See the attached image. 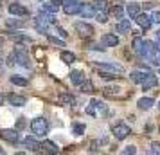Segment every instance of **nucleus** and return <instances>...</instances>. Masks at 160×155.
Segmentation results:
<instances>
[{"label":"nucleus","instance_id":"obj_1","mask_svg":"<svg viewBox=\"0 0 160 155\" xmlns=\"http://www.w3.org/2000/svg\"><path fill=\"white\" fill-rule=\"evenodd\" d=\"M87 114L90 117H95V119H101L104 117L106 114H108V108H106V105L99 101V99H92L87 106Z\"/></svg>","mask_w":160,"mask_h":155},{"label":"nucleus","instance_id":"obj_2","mask_svg":"<svg viewBox=\"0 0 160 155\" xmlns=\"http://www.w3.org/2000/svg\"><path fill=\"white\" fill-rule=\"evenodd\" d=\"M31 132L34 133V137H45L49 132V123L45 117H34L31 121Z\"/></svg>","mask_w":160,"mask_h":155},{"label":"nucleus","instance_id":"obj_3","mask_svg":"<svg viewBox=\"0 0 160 155\" xmlns=\"http://www.w3.org/2000/svg\"><path fill=\"white\" fill-rule=\"evenodd\" d=\"M15 61L18 65H22L23 69H31V61H29V56H27V52L23 49L22 45H16L15 47Z\"/></svg>","mask_w":160,"mask_h":155},{"label":"nucleus","instance_id":"obj_4","mask_svg":"<svg viewBox=\"0 0 160 155\" xmlns=\"http://www.w3.org/2000/svg\"><path fill=\"white\" fill-rule=\"evenodd\" d=\"M0 139L6 141V142H11V144H15L20 141V133L18 130H9V128H2L0 130Z\"/></svg>","mask_w":160,"mask_h":155},{"label":"nucleus","instance_id":"obj_5","mask_svg":"<svg viewBox=\"0 0 160 155\" xmlns=\"http://www.w3.org/2000/svg\"><path fill=\"white\" fill-rule=\"evenodd\" d=\"M76 33H78L81 38H90L94 34V27L88 22H76Z\"/></svg>","mask_w":160,"mask_h":155},{"label":"nucleus","instance_id":"obj_6","mask_svg":"<svg viewBox=\"0 0 160 155\" xmlns=\"http://www.w3.org/2000/svg\"><path fill=\"white\" fill-rule=\"evenodd\" d=\"M112 133H113V137H115L117 141H122L131 133V130H130L128 125H122V123H121V125H115L112 128Z\"/></svg>","mask_w":160,"mask_h":155},{"label":"nucleus","instance_id":"obj_7","mask_svg":"<svg viewBox=\"0 0 160 155\" xmlns=\"http://www.w3.org/2000/svg\"><path fill=\"white\" fill-rule=\"evenodd\" d=\"M81 8H83V4H81L79 0H74L70 4H65L63 6V11H65V15H79L81 13Z\"/></svg>","mask_w":160,"mask_h":155},{"label":"nucleus","instance_id":"obj_8","mask_svg":"<svg viewBox=\"0 0 160 155\" xmlns=\"http://www.w3.org/2000/svg\"><path fill=\"white\" fill-rule=\"evenodd\" d=\"M133 20H135V22H137L138 25L142 27V29H149V27H151V23H153L151 16H149V15H146V13H138V15L135 16Z\"/></svg>","mask_w":160,"mask_h":155},{"label":"nucleus","instance_id":"obj_9","mask_svg":"<svg viewBox=\"0 0 160 155\" xmlns=\"http://www.w3.org/2000/svg\"><path fill=\"white\" fill-rule=\"evenodd\" d=\"M148 74H149V69H148V67H144V69H142V70H131V74H130V80L133 83H142L144 81V78L146 76H148Z\"/></svg>","mask_w":160,"mask_h":155},{"label":"nucleus","instance_id":"obj_10","mask_svg":"<svg viewBox=\"0 0 160 155\" xmlns=\"http://www.w3.org/2000/svg\"><path fill=\"white\" fill-rule=\"evenodd\" d=\"M23 146L27 148V150H29V152H40V150H42V142H38L36 141V137H25V139H23Z\"/></svg>","mask_w":160,"mask_h":155},{"label":"nucleus","instance_id":"obj_11","mask_svg":"<svg viewBox=\"0 0 160 155\" xmlns=\"http://www.w3.org/2000/svg\"><path fill=\"white\" fill-rule=\"evenodd\" d=\"M101 44L104 45V47H117V45H119V38H117V34H113V33H106V34L101 38Z\"/></svg>","mask_w":160,"mask_h":155},{"label":"nucleus","instance_id":"obj_12","mask_svg":"<svg viewBox=\"0 0 160 155\" xmlns=\"http://www.w3.org/2000/svg\"><path fill=\"white\" fill-rule=\"evenodd\" d=\"M140 85H142V89L144 90H148V89H153V87H157V85H158V80H157V76H155V74H148V76H146L144 78V81L140 83Z\"/></svg>","mask_w":160,"mask_h":155},{"label":"nucleus","instance_id":"obj_13","mask_svg":"<svg viewBox=\"0 0 160 155\" xmlns=\"http://www.w3.org/2000/svg\"><path fill=\"white\" fill-rule=\"evenodd\" d=\"M9 13H11V15H16V16H27L29 15V11L23 8L22 4H11V6H9Z\"/></svg>","mask_w":160,"mask_h":155},{"label":"nucleus","instance_id":"obj_14","mask_svg":"<svg viewBox=\"0 0 160 155\" xmlns=\"http://www.w3.org/2000/svg\"><path fill=\"white\" fill-rule=\"evenodd\" d=\"M8 101L13 105V106H23V105L27 103V99H25L23 96H18V94H9Z\"/></svg>","mask_w":160,"mask_h":155},{"label":"nucleus","instance_id":"obj_15","mask_svg":"<svg viewBox=\"0 0 160 155\" xmlns=\"http://www.w3.org/2000/svg\"><path fill=\"white\" fill-rule=\"evenodd\" d=\"M121 87H117V85H108V87H104L102 92H104V96H110V97H117L121 96Z\"/></svg>","mask_w":160,"mask_h":155},{"label":"nucleus","instance_id":"obj_16","mask_svg":"<svg viewBox=\"0 0 160 155\" xmlns=\"http://www.w3.org/2000/svg\"><path fill=\"white\" fill-rule=\"evenodd\" d=\"M42 150H45L47 153H51V155H56V153L59 152V148L56 146V144H54L52 141H47V139H45L43 142H42Z\"/></svg>","mask_w":160,"mask_h":155},{"label":"nucleus","instance_id":"obj_17","mask_svg":"<svg viewBox=\"0 0 160 155\" xmlns=\"http://www.w3.org/2000/svg\"><path fill=\"white\" fill-rule=\"evenodd\" d=\"M137 105H138L140 110H149L153 105H155V99H153V97H140Z\"/></svg>","mask_w":160,"mask_h":155},{"label":"nucleus","instance_id":"obj_18","mask_svg":"<svg viewBox=\"0 0 160 155\" xmlns=\"http://www.w3.org/2000/svg\"><path fill=\"white\" fill-rule=\"evenodd\" d=\"M115 29H117V33H130L131 31V22L126 20V18H122V20H119Z\"/></svg>","mask_w":160,"mask_h":155},{"label":"nucleus","instance_id":"obj_19","mask_svg":"<svg viewBox=\"0 0 160 155\" xmlns=\"http://www.w3.org/2000/svg\"><path fill=\"white\" fill-rule=\"evenodd\" d=\"M43 11H49V13H58L59 11V2L58 0H51V2H45L43 4Z\"/></svg>","mask_w":160,"mask_h":155},{"label":"nucleus","instance_id":"obj_20","mask_svg":"<svg viewBox=\"0 0 160 155\" xmlns=\"http://www.w3.org/2000/svg\"><path fill=\"white\" fill-rule=\"evenodd\" d=\"M95 15V9L92 4H83V8H81V16L83 18H92Z\"/></svg>","mask_w":160,"mask_h":155},{"label":"nucleus","instance_id":"obj_21","mask_svg":"<svg viewBox=\"0 0 160 155\" xmlns=\"http://www.w3.org/2000/svg\"><path fill=\"white\" fill-rule=\"evenodd\" d=\"M102 69V70H110V72H115V74H121L124 70L121 65H117V63H102V65H99Z\"/></svg>","mask_w":160,"mask_h":155},{"label":"nucleus","instance_id":"obj_22","mask_svg":"<svg viewBox=\"0 0 160 155\" xmlns=\"http://www.w3.org/2000/svg\"><path fill=\"white\" fill-rule=\"evenodd\" d=\"M70 81L74 85H81V83L85 81V74L81 72V70H74V72H70Z\"/></svg>","mask_w":160,"mask_h":155},{"label":"nucleus","instance_id":"obj_23","mask_svg":"<svg viewBox=\"0 0 160 155\" xmlns=\"http://www.w3.org/2000/svg\"><path fill=\"white\" fill-rule=\"evenodd\" d=\"M61 61L63 63H67V65H70V63H74L76 61V54L70 51H63L61 52Z\"/></svg>","mask_w":160,"mask_h":155},{"label":"nucleus","instance_id":"obj_24","mask_svg":"<svg viewBox=\"0 0 160 155\" xmlns=\"http://www.w3.org/2000/svg\"><path fill=\"white\" fill-rule=\"evenodd\" d=\"M126 13H128V16H130V18H135V16L140 13V9H138V4H135V2L128 4V8H126Z\"/></svg>","mask_w":160,"mask_h":155},{"label":"nucleus","instance_id":"obj_25","mask_svg":"<svg viewBox=\"0 0 160 155\" xmlns=\"http://www.w3.org/2000/svg\"><path fill=\"white\" fill-rule=\"evenodd\" d=\"M79 87H81V92H83V94H92V92H95L94 83H92V81H87V80L81 83Z\"/></svg>","mask_w":160,"mask_h":155},{"label":"nucleus","instance_id":"obj_26","mask_svg":"<svg viewBox=\"0 0 160 155\" xmlns=\"http://www.w3.org/2000/svg\"><path fill=\"white\" fill-rule=\"evenodd\" d=\"M92 6L95 11H108V0H94Z\"/></svg>","mask_w":160,"mask_h":155},{"label":"nucleus","instance_id":"obj_27","mask_svg":"<svg viewBox=\"0 0 160 155\" xmlns=\"http://www.w3.org/2000/svg\"><path fill=\"white\" fill-rule=\"evenodd\" d=\"M9 80H11L13 85H18V87H27V85H29V81H27L25 78H20V76H16V74L15 76H11Z\"/></svg>","mask_w":160,"mask_h":155},{"label":"nucleus","instance_id":"obj_28","mask_svg":"<svg viewBox=\"0 0 160 155\" xmlns=\"http://www.w3.org/2000/svg\"><path fill=\"white\" fill-rule=\"evenodd\" d=\"M112 16H113V18H117V20H122L124 9L121 8V6H115V8H112Z\"/></svg>","mask_w":160,"mask_h":155},{"label":"nucleus","instance_id":"obj_29","mask_svg":"<svg viewBox=\"0 0 160 155\" xmlns=\"http://www.w3.org/2000/svg\"><path fill=\"white\" fill-rule=\"evenodd\" d=\"M11 40H15V42H20V44H31V38L29 36H23V34H11Z\"/></svg>","mask_w":160,"mask_h":155},{"label":"nucleus","instance_id":"obj_30","mask_svg":"<svg viewBox=\"0 0 160 155\" xmlns=\"http://www.w3.org/2000/svg\"><path fill=\"white\" fill-rule=\"evenodd\" d=\"M94 16H95V20L101 22V23H104L106 20H108V13H106V11H95Z\"/></svg>","mask_w":160,"mask_h":155},{"label":"nucleus","instance_id":"obj_31","mask_svg":"<svg viewBox=\"0 0 160 155\" xmlns=\"http://www.w3.org/2000/svg\"><path fill=\"white\" fill-rule=\"evenodd\" d=\"M47 36H49V42H51L52 45H58V47H65V42H63V38L59 40V38L52 36V34H47Z\"/></svg>","mask_w":160,"mask_h":155},{"label":"nucleus","instance_id":"obj_32","mask_svg":"<svg viewBox=\"0 0 160 155\" xmlns=\"http://www.w3.org/2000/svg\"><path fill=\"white\" fill-rule=\"evenodd\" d=\"M142 42H144V38L135 36V40H133V51H135V52H138V49L142 47Z\"/></svg>","mask_w":160,"mask_h":155},{"label":"nucleus","instance_id":"obj_33","mask_svg":"<svg viewBox=\"0 0 160 155\" xmlns=\"http://www.w3.org/2000/svg\"><path fill=\"white\" fill-rule=\"evenodd\" d=\"M72 132L76 135H83L85 133V125H72Z\"/></svg>","mask_w":160,"mask_h":155},{"label":"nucleus","instance_id":"obj_34","mask_svg":"<svg viewBox=\"0 0 160 155\" xmlns=\"http://www.w3.org/2000/svg\"><path fill=\"white\" fill-rule=\"evenodd\" d=\"M149 153H151V155H160V142H151Z\"/></svg>","mask_w":160,"mask_h":155},{"label":"nucleus","instance_id":"obj_35","mask_svg":"<svg viewBox=\"0 0 160 155\" xmlns=\"http://www.w3.org/2000/svg\"><path fill=\"white\" fill-rule=\"evenodd\" d=\"M8 27H23V22L22 20H13V18H9L8 20Z\"/></svg>","mask_w":160,"mask_h":155},{"label":"nucleus","instance_id":"obj_36","mask_svg":"<svg viewBox=\"0 0 160 155\" xmlns=\"http://www.w3.org/2000/svg\"><path fill=\"white\" fill-rule=\"evenodd\" d=\"M99 76H101L102 80H113V78H117L115 72H104V70H101V72H99Z\"/></svg>","mask_w":160,"mask_h":155},{"label":"nucleus","instance_id":"obj_37","mask_svg":"<svg viewBox=\"0 0 160 155\" xmlns=\"http://www.w3.org/2000/svg\"><path fill=\"white\" fill-rule=\"evenodd\" d=\"M59 101H61V103H67V105H74V103H76V99H74L72 96H67V94L59 97Z\"/></svg>","mask_w":160,"mask_h":155},{"label":"nucleus","instance_id":"obj_38","mask_svg":"<svg viewBox=\"0 0 160 155\" xmlns=\"http://www.w3.org/2000/svg\"><path fill=\"white\" fill-rule=\"evenodd\" d=\"M25 128V119L23 117H18V121H16V130L20 132V130H23Z\"/></svg>","mask_w":160,"mask_h":155},{"label":"nucleus","instance_id":"obj_39","mask_svg":"<svg viewBox=\"0 0 160 155\" xmlns=\"http://www.w3.org/2000/svg\"><path fill=\"white\" fill-rule=\"evenodd\" d=\"M122 153L124 155H133V153H137V148H135V146H126V148H124V150H122Z\"/></svg>","mask_w":160,"mask_h":155},{"label":"nucleus","instance_id":"obj_40","mask_svg":"<svg viewBox=\"0 0 160 155\" xmlns=\"http://www.w3.org/2000/svg\"><path fill=\"white\" fill-rule=\"evenodd\" d=\"M15 63H16V61H15V52H11V54L8 56V65H9V67H13Z\"/></svg>","mask_w":160,"mask_h":155},{"label":"nucleus","instance_id":"obj_41","mask_svg":"<svg viewBox=\"0 0 160 155\" xmlns=\"http://www.w3.org/2000/svg\"><path fill=\"white\" fill-rule=\"evenodd\" d=\"M155 45H157V49L160 51V29L155 33Z\"/></svg>","mask_w":160,"mask_h":155},{"label":"nucleus","instance_id":"obj_42","mask_svg":"<svg viewBox=\"0 0 160 155\" xmlns=\"http://www.w3.org/2000/svg\"><path fill=\"white\" fill-rule=\"evenodd\" d=\"M151 20H153L155 23H160V11H157V13H153Z\"/></svg>","mask_w":160,"mask_h":155},{"label":"nucleus","instance_id":"obj_43","mask_svg":"<svg viewBox=\"0 0 160 155\" xmlns=\"http://www.w3.org/2000/svg\"><path fill=\"white\" fill-rule=\"evenodd\" d=\"M153 6H155V4H153V2H148V4H144V9H151Z\"/></svg>","mask_w":160,"mask_h":155},{"label":"nucleus","instance_id":"obj_44","mask_svg":"<svg viewBox=\"0 0 160 155\" xmlns=\"http://www.w3.org/2000/svg\"><path fill=\"white\" fill-rule=\"evenodd\" d=\"M59 4H70V2H74V0H58Z\"/></svg>","mask_w":160,"mask_h":155},{"label":"nucleus","instance_id":"obj_45","mask_svg":"<svg viewBox=\"0 0 160 155\" xmlns=\"http://www.w3.org/2000/svg\"><path fill=\"white\" fill-rule=\"evenodd\" d=\"M2 61H4V56H2V51H0V65H2Z\"/></svg>","mask_w":160,"mask_h":155},{"label":"nucleus","instance_id":"obj_46","mask_svg":"<svg viewBox=\"0 0 160 155\" xmlns=\"http://www.w3.org/2000/svg\"><path fill=\"white\" fill-rule=\"evenodd\" d=\"M4 103V96H2V94H0V105Z\"/></svg>","mask_w":160,"mask_h":155},{"label":"nucleus","instance_id":"obj_47","mask_svg":"<svg viewBox=\"0 0 160 155\" xmlns=\"http://www.w3.org/2000/svg\"><path fill=\"white\" fill-rule=\"evenodd\" d=\"M2 4H4V0H0V8H2Z\"/></svg>","mask_w":160,"mask_h":155},{"label":"nucleus","instance_id":"obj_48","mask_svg":"<svg viewBox=\"0 0 160 155\" xmlns=\"http://www.w3.org/2000/svg\"><path fill=\"white\" fill-rule=\"evenodd\" d=\"M0 153H4V150H2V148H0Z\"/></svg>","mask_w":160,"mask_h":155}]
</instances>
